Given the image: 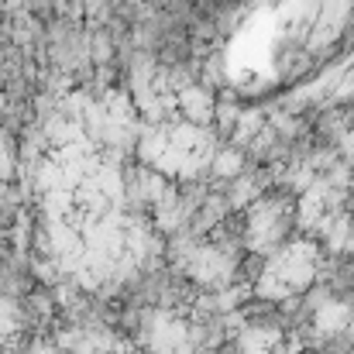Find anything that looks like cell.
Listing matches in <instances>:
<instances>
[{
  "label": "cell",
  "instance_id": "obj_1",
  "mask_svg": "<svg viewBox=\"0 0 354 354\" xmlns=\"http://www.w3.org/2000/svg\"><path fill=\"white\" fill-rule=\"evenodd\" d=\"M176 111L183 114V120L210 127L217 118V100L210 97V90H203L200 83H186L183 90H176Z\"/></svg>",
  "mask_w": 354,
  "mask_h": 354
}]
</instances>
